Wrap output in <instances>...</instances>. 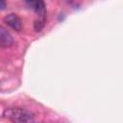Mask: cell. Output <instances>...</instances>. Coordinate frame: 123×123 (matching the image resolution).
<instances>
[{
  "label": "cell",
  "instance_id": "obj_1",
  "mask_svg": "<svg viewBox=\"0 0 123 123\" xmlns=\"http://www.w3.org/2000/svg\"><path fill=\"white\" fill-rule=\"evenodd\" d=\"M3 116L12 122H20V123H29L34 122L35 117L34 114L24 109L21 108H11L5 110Z\"/></svg>",
  "mask_w": 123,
  "mask_h": 123
},
{
  "label": "cell",
  "instance_id": "obj_2",
  "mask_svg": "<svg viewBox=\"0 0 123 123\" xmlns=\"http://www.w3.org/2000/svg\"><path fill=\"white\" fill-rule=\"evenodd\" d=\"M4 21L8 26H10L11 28H12L15 31H20L22 28V22H21L20 18L14 13L6 15L4 17Z\"/></svg>",
  "mask_w": 123,
  "mask_h": 123
},
{
  "label": "cell",
  "instance_id": "obj_3",
  "mask_svg": "<svg viewBox=\"0 0 123 123\" xmlns=\"http://www.w3.org/2000/svg\"><path fill=\"white\" fill-rule=\"evenodd\" d=\"M13 43V38L11 34L4 28L0 27V45L2 48L11 47Z\"/></svg>",
  "mask_w": 123,
  "mask_h": 123
},
{
  "label": "cell",
  "instance_id": "obj_4",
  "mask_svg": "<svg viewBox=\"0 0 123 123\" xmlns=\"http://www.w3.org/2000/svg\"><path fill=\"white\" fill-rule=\"evenodd\" d=\"M31 4L33 5L34 10L38 15V17H46V9L42 0H35Z\"/></svg>",
  "mask_w": 123,
  "mask_h": 123
},
{
  "label": "cell",
  "instance_id": "obj_5",
  "mask_svg": "<svg viewBox=\"0 0 123 123\" xmlns=\"http://www.w3.org/2000/svg\"><path fill=\"white\" fill-rule=\"evenodd\" d=\"M46 17H38L36 21H35V30L37 32H40L41 29L44 27V23H45Z\"/></svg>",
  "mask_w": 123,
  "mask_h": 123
},
{
  "label": "cell",
  "instance_id": "obj_6",
  "mask_svg": "<svg viewBox=\"0 0 123 123\" xmlns=\"http://www.w3.org/2000/svg\"><path fill=\"white\" fill-rule=\"evenodd\" d=\"M0 2H1L0 8H1V10H4V9L6 8V1H5V0H0Z\"/></svg>",
  "mask_w": 123,
  "mask_h": 123
},
{
  "label": "cell",
  "instance_id": "obj_7",
  "mask_svg": "<svg viewBox=\"0 0 123 123\" xmlns=\"http://www.w3.org/2000/svg\"><path fill=\"white\" fill-rule=\"evenodd\" d=\"M26 1H28V2H30V3H32V2H34L35 0H26Z\"/></svg>",
  "mask_w": 123,
  "mask_h": 123
}]
</instances>
